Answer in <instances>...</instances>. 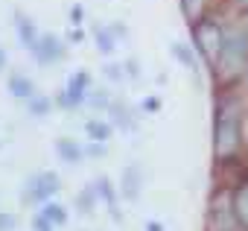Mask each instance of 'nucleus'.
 I'll return each instance as SVG.
<instances>
[{"mask_svg":"<svg viewBox=\"0 0 248 231\" xmlns=\"http://www.w3.org/2000/svg\"><path fill=\"white\" fill-rule=\"evenodd\" d=\"M170 50H172V56H175V59H178V62H181V65H184L193 76H196V82L202 85V67H199L196 50H193V47H187L184 41H172V47H170Z\"/></svg>","mask_w":248,"mask_h":231,"instance_id":"nucleus-9","label":"nucleus"},{"mask_svg":"<svg viewBox=\"0 0 248 231\" xmlns=\"http://www.w3.org/2000/svg\"><path fill=\"white\" fill-rule=\"evenodd\" d=\"M108 117L114 120V126H120V129H135L138 123H135V117H132V111L126 108V105H123V102H111L108 105Z\"/></svg>","mask_w":248,"mask_h":231,"instance_id":"nucleus-14","label":"nucleus"},{"mask_svg":"<svg viewBox=\"0 0 248 231\" xmlns=\"http://www.w3.org/2000/svg\"><path fill=\"white\" fill-rule=\"evenodd\" d=\"M15 30H18V38H21L24 47H32L38 41V27L27 15H21V12H15Z\"/></svg>","mask_w":248,"mask_h":231,"instance_id":"nucleus-13","label":"nucleus"},{"mask_svg":"<svg viewBox=\"0 0 248 231\" xmlns=\"http://www.w3.org/2000/svg\"><path fill=\"white\" fill-rule=\"evenodd\" d=\"M248 70V30H231L225 33L222 53L216 59V73L222 79H236Z\"/></svg>","mask_w":248,"mask_h":231,"instance_id":"nucleus-2","label":"nucleus"},{"mask_svg":"<svg viewBox=\"0 0 248 231\" xmlns=\"http://www.w3.org/2000/svg\"><path fill=\"white\" fill-rule=\"evenodd\" d=\"M93 38H96V50H99L102 56H111V53L117 50V35H114L111 30H105V27H93Z\"/></svg>","mask_w":248,"mask_h":231,"instance_id":"nucleus-17","label":"nucleus"},{"mask_svg":"<svg viewBox=\"0 0 248 231\" xmlns=\"http://www.w3.org/2000/svg\"><path fill=\"white\" fill-rule=\"evenodd\" d=\"M111 132H114V126H111L108 120H88V123H85V135H88L91 141H99V144H108V138H111Z\"/></svg>","mask_w":248,"mask_h":231,"instance_id":"nucleus-15","label":"nucleus"},{"mask_svg":"<svg viewBox=\"0 0 248 231\" xmlns=\"http://www.w3.org/2000/svg\"><path fill=\"white\" fill-rule=\"evenodd\" d=\"M96 202H99L96 184H88L85 190H79V193H76V211H79V214H93Z\"/></svg>","mask_w":248,"mask_h":231,"instance_id":"nucleus-16","label":"nucleus"},{"mask_svg":"<svg viewBox=\"0 0 248 231\" xmlns=\"http://www.w3.org/2000/svg\"><path fill=\"white\" fill-rule=\"evenodd\" d=\"M30 53H32V59L35 62H41V65H53V62H59V59H64V41L62 38H56V35H38V41L30 47Z\"/></svg>","mask_w":248,"mask_h":231,"instance_id":"nucleus-6","label":"nucleus"},{"mask_svg":"<svg viewBox=\"0 0 248 231\" xmlns=\"http://www.w3.org/2000/svg\"><path fill=\"white\" fill-rule=\"evenodd\" d=\"M231 208H233V216L239 219V225L248 231V176H242L231 190Z\"/></svg>","mask_w":248,"mask_h":231,"instance_id":"nucleus-7","label":"nucleus"},{"mask_svg":"<svg viewBox=\"0 0 248 231\" xmlns=\"http://www.w3.org/2000/svg\"><path fill=\"white\" fill-rule=\"evenodd\" d=\"M193 44L210 65H216L222 44H225V30L213 18H199V21H193Z\"/></svg>","mask_w":248,"mask_h":231,"instance_id":"nucleus-3","label":"nucleus"},{"mask_svg":"<svg viewBox=\"0 0 248 231\" xmlns=\"http://www.w3.org/2000/svg\"><path fill=\"white\" fill-rule=\"evenodd\" d=\"M53 228H56V225H53L44 214H35V216H32V231H53Z\"/></svg>","mask_w":248,"mask_h":231,"instance_id":"nucleus-22","label":"nucleus"},{"mask_svg":"<svg viewBox=\"0 0 248 231\" xmlns=\"http://www.w3.org/2000/svg\"><path fill=\"white\" fill-rule=\"evenodd\" d=\"M85 102H88V105H93V108H105V111H108V105H111L114 99L108 97V91L96 88V91H91V94H88V99H85Z\"/></svg>","mask_w":248,"mask_h":231,"instance_id":"nucleus-20","label":"nucleus"},{"mask_svg":"<svg viewBox=\"0 0 248 231\" xmlns=\"http://www.w3.org/2000/svg\"><path fill=\"white\" fill-rule=\"evenodd\" d=\"M140 190H143V170H140V164H126V170H123V176H120V193L129 202H135L140 196Z\"/></svg>","mask_w":248,"mask_h":231,"instance_id":"nucleus-8","label":"nucleus"},{"mask_svg":"<svg viewBox=\"0 0 248 231\" xmlns=\"http://www.w3.org/2000/svg\"><path fill=\"white\" fill-rule=\"evenodd\" d=\"M93 184H96V193H99V199L108 205V211H111L114 222H120V219H123V214H120V208H117V187H114V182H111L108 176H99Z\"/></svg>","mask_w":248,"mask_h":231,"instance_id":"nucleus-10","label":"nucleus"},{"mask_svg":"<svg viewBox=\"0 0 248 231\" xmlns=\"http://www.w3.org/2000/svg\"><path fill=\"white\" fill-rule=\"evenodd\" d=\"M88 94H91V76H88L85 70H76V73L70 76V82L59 91L56 105H62V108H76V105H82V102L88 99Z\"/></svg>","mask_w":248,"mask_h":231,"instance_id":"nucleus-5","label":"nucleus"},{"mask_svg":"<svg viewBox=\"0 0 248 231\" xmlns=\"http://www.w3.org/2000/svg\"><path fill=\"white\" fill-rule=\"evenodd\" d=\"M123 67H126V76H132V79H138V76H140V65H138L135 59H129Z\"/></svg>","mask_w":248,"mask_h":231,"instance_id":"nucleus-25","label":"nucleus"},{"mask_svg":"<svg viewBox=\"0 0 248 231\" xmlns=\"http://www.w3.org/2000/svg\"><path fill=\"white\" fill-rule=\"evenodd\" d=\"M143 108H146V111H158V108H161V102H158L155 97H149V99L143 102Z\"/></svg>","mask_w":248,"mask_h":231,"instance_id":"nucleus-26","label":"nucleus"},{"mask_svg":"<svg viewBox=\"0 0 248 231\" xmlns=\"http://www.w3.org/2000/svg\"><path fill=\"white\" fill-rule=\"evenodd\" d=\"M56 155L64 164H79L85 158V147H79V141H73V138H59L56 141Z\"/></svg>","mask_w":248,"mask_h":231,"instance_id":"nucleus-11","label":"nucleus"},{"mask_svg":"<svg viewBox=\"0 0 248 231\" xmlns=\"http://www.w3.org/2000/svg\"><path fill=\"white\" fill-rule=\"evenodd\" d=\"M38 214H44L53 225H64V222H67V208H64V205H59V202H50V199L41 205V211H38Z\"/></svg>","mask_w":248,"mask_h":231,"instance_id":"nucleus-18","label":"nucleus"},{"mask_svg":"<svg viewBox=\"0 0 248 231\" xmlns=\"http://www.w3.org/2000/svg\"><path fill=\"white\" fill-rule=\"evenodd\" d=\"M111 33H114L117 38H126V27H123V24H111Z\"/></svg>","mask_w":248,"mask_h":231,"instance_id":"nucleus-27","label":"nucleus"},{"mask_svg":"<svg viewBox=\"0 0 248 231\" xmlns=\"http://www.w3.org/2000/svg\"><path fill=\"white\" fill-rule=\"evenodd\" d=\"M15 225H18V216H15V214L0 211V231H12Z\"/></svg>","mask_w":248,"mask_h":231,"instance_id":"nucleus-23","label":"nucleus"},{"mask_svg":"<svg viewBox=\"0 0 248 231\" xmlns=\"http://www.w3.org/2000/svg\"><path fill=\"white\" fill-rule=\"evenodd\" d=\"M146 231H164V225L155 222V219H149V222H146Z\"/></svg>","mask_w":248,"mask_h":231,"instance_id":"nucleus-28","label":"nucleus"},{"mask_svg":"<svg viewBox=\"0 0 248 231\" xmlns=\"http://www.w3.org/2000/svg\"><path fill=\"white\" fill-rule=\"evenodd\" d=\"M105 76L111 82H123V79H126V67H123V65H105Z\"/></svg>","mask_w":248,"mask_h":231,"instance_id":"nucleus-21","label":"nucleus"},{"mask_svg":"<svg viewBox=\"0 0 248 231\" xmlns=\"http://www.w3.org/2000/svg\"><path fill=\"white\" fill-rule=\"evenodd\" d=\"M85 155H91V158H99V155H105V144L93 141L91 147H85Z\"/></svg>","mask_w":248,"mask_h":231,"instance_id":"nucleus-24","label":"nucleus"},{"mask_svg":"<svg viewBox=\"0 0 248 231\" xmlns=\"http://www.w3.org/2000/svg\"><path fill=\"white\" fill-rule=\"evenodd\" d=\"M62 190V182L56 173L50 170H41V173H32L24 184V199L27 202H35V205H44L50 196H56Z\"/></svg>","mask_w":248,"mask_h":231,"instance_id":"nucleus-4","label":"nucleus"},{"mask_svg":"<svg viewBox=\"0 0 248 231\" xmlns=\"http://www.w3.org/2000/svg\"><path fill=\"white\" fill-rule=\"evenodd\" d=\"M3 67H6V50L0 47V70H3Z\"/></svg>","mask_w":248,"mask_h":231,"instance_id":"nucleus-30","label":"nucleus"},{"mask_svg":"<svg viewBox=\"0 0 248 231\" xmlns=\"http://www.w3.org/2000/svg\"><path fill=\"white\" fill-rule=\"evenodd\" d=\"M70 18H73V21H82V6H73V12H70Z\"/></svg>","mask_w":248,"mask_h":231,"instance_id":"nucleus-29","label":"nucleus"},{"mask_svg":"<svg viewBox=\"0 0 248 231\" xmlns=\"http://www.w3.org/2000/svg\"><path fill=\"white\" fill-rule=\"evenodd\" d=\"M245 141V108L236 94H222L213 105V161L216 167H231L239 161Z\"/></svg>","mask_w":248,"mask_h":231,"instance_id":"nucleus-1","label":"nucleus"},{"mask_svg":"<svg viewBox=\"0 0 248 231\" xmlns=\"http://www.w3.org/2000/svg\"><path fill=\"white\" fill-rule=\"evenodd\" d=\"M27 108H30L32 117H47V114L53 111V99H50V97H44V94H35V97H30V99H27Z\"/></svg>","mask_w":248,"mask_h":231,"instance_id":"nucleus-19","label":"nucleus"},{"mask_svg":"<svg viewBox=\"0 0 248 231\" xmlns=\"http://www.w3.org/2000/svg\"><path fill=\"white\" fill-rule=\"evenodd\" d=\"M6 88H9V94L18 97V99H30V97H35V85H32V79L24 76V73H12L9 82H6Z\"/></svg>","mask_w":248,"mask_h":231,"instance_id":"nucleus-12","label":"nucleus"}]
</instances>
